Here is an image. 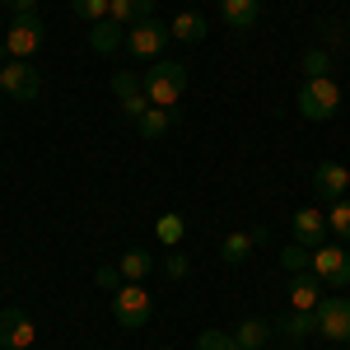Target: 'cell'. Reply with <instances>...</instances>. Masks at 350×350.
<instances>
[{
	"instance_id": "7",
	"label": "cell",
	"mask_w": 350,
	"mask_h": 350,
	"mask_svg": "<svg viewBox=\"0 0 350 350\" xmlns=\"http://www.w3.org/2000/svg\"><path fill=\"white\" fill-rule=\"evenodd\" d=\"M313 318H318V332H323L327 341H350V299L346 295L318 299Z\"/></svg>"
},
{
	"instance_id": "26",
	"label": "cell",
	"mask_w": 350,
	"mask_h": 350,
	"mask_svg": "<svg viewBox=\"0 0 350 350\" xmlns=\"http://www.w3.org/2000/svg\"><path fill=\"white\" fill-rule=\"evenodd\" d=\"M196 350H243L229 332H219V327H211V332H201L196 336Z\"/></svg>"
},
{
	"instance_id": "15",
	"label": "cell",
	"mask_w": 350,
	"mask_h": 350,
	"mask_svg": "<svg viewBox=\"0 0 350 350\" xmlns=\"http://www.w3.org/2000/svg\"><path fill=\"white\" fill-rule=\"evenodd\" d=\"M323 280L313 275V271H299L295 280H290V308H304V313H313L318 308V299H323V290H318Z\"/></svg>"
},
{
	"instance_id": "6",
	"label": "cell",
	"mask_w": 350,
	"mask_h": 350,
	"mask_svg": "<svg viewBox=\"0 0 350 350\" xmlns=\"http://www.w3.org/2000/svg\"><path fill=\"white\" fill-rule=\"evenodd\" d=\"M168 38H173V33H168L159 19H140V24L126 28V52H131L135 61H159Z\"/></svg>"
},
{
	"instance_id": "28",
	"label": "cell",
	"mask_w": 350,
	"mask_h": 350,
	"mask_svg": "<svg viewBox=\"0 0 350 350\" xmlns=\"http://www.w3.org/2000/svg\"><path fill=\"white\" fill-rule=\"evenodd\" d=\"M70 10L80 14L84 24H98V19H108V0H70Z\"/></svg>"
},
{
	"instance_id": "12",
	"label": "cell",
	"mask_w": 350,
	"mask_h": 350,
	"mask_svg": "<svg viewBox=\"0 0 350 350\" xmlns=\"http://www.w3.org/2000/svg\"><path fill=\"white\" fill-rule=\"evenodd\" d=\"M89 47H94L98 56H112L117 47H126V24H117V19L89 24Z\"/></svg>"
},
{
	"instance_id": "30",
	"label": "cell",
	"mask_w": 350,
	"mask_h": 350,
	"mask_svg": "<svg viewBox=\"0 0 350 350\" xmlns=\"http://www.w3.org/2000/svg\"><path fill=\"white\" fill-rule=\"evenodd\" d=\"M163 271H168V275H173V280H183V275H187V257H183V252H173V257H168V267H163Z\"/></svg>"
},
{
	"instance_id": "13",
	"label": "cell",
	"mask_w": 350,
	"mask_h": 350,
	"mask_svg": "<svg viewBox=\"0 0 350 350\" xmlns=\"http://www.w3.org/2000/svg\"><path fill=\"white\" fill-rule=\"evenodd\" d=\"M327 234H332V229H327V215H318V211H299L295 215V243H304V247L318 252Z\"/></svg>"
},
{
	"instance_id": "22",
	"label": "cell",
	"mask_w": 350,
	"mask_h": 350,
	"mask_svg": "<svg viewBox=\"0 0 350 350\" xmlns=\"http://www.w3.org/2000/svg\"><path fill=\"white\" fill-rule=\"evenodd\" d=\"M280 267L299 275V271H313V247H304V243H290L285 252H280Z\"/></svg>"
},
{
	"instance_id": "4",
	"label": "cell",
	"mask_w": 350,
	"mask_h": 350,
	"mask_svg": "<svg viewBox=\"0 0 350 350\" xmlns=\"http://www.w3.org/2000/svg\"><path fill=\"white\" fill-rule=\"evenodd\" d=\"M42 38H47V28L38 14H14L10 19V33H5V52L14 56V61H28V56L42 47Z\"/></svg>"
},
{
	"instance_id": "23",
	"label": "cell",
	"mask_w": 350,
	"mask_h": 350,
	"mask_svg": "<svg viewBox=\"0 0 350 350\" xmlns=\"http://www.w3.org/2000/svg\"><path fill=\"white\" fill-rule=\"evenodd\" d=\"M313 327H318V318H313V313H304V308H295L290 318H280V332H285L290 341H304Z\"/></svg>"
},
{
	"instance_id": "1",
	"label": "cell",
	"mask_w": 350,
	"mask_h": 350,
	"mask_svg": "<svg viewBox=\"0 0 350 350\" xmlns=\"http://www.w3.org/2000/svg\"><path fill=\"white\" fill-rule=\"evenodd\" d=\"M140 80H145V98H150L154 108H173V103L187 94V66H183V61H154Z\"/></svg>"
},
{
	"instance_id": "31",
	"label": "cell",
	"mask_w": 350,
	"mask_h": 350,
	"mask_svg": "<svg viewBox=\"0 0 350 350\" xmlns=\"http://www.w3.org/2000/svg\"><path fill=\"white\" fill-rule=\"evenodd\" d=\"M14 14H38V0H5Z\"/></svg>"
},
{
	"instance_id": "2",
	"label": "cell",
	"mask_w": 350,
	"mask_h": 350,
	"mask_svg": "<svg viewBox=\"0 0 350 350\" xmlns=\"http://www.w3.org/2000/svg\"><path fill=\"white\" fill-rule=\"evenodd\" d=\"M299 117H308V122H327V117H336V108H341V84L332 80V75H323V80H304V89H299Z\"/></svg>"
},
{
	"instance_id": "24",
	"label": "cell",
	"mask_w": 350,
	"mask_h": 350,
	"mask_svg": "<svg viewBox=\"0 0 350 350\" xmlns=\"http://www.w3.org/2000/svg\"><path fill=\"white\" fill-rule=\"evenodd\" d=\"M154 234H159V243H163V247H178V243L187 239V224H183V215H159Z\"/></svg>"
},
{
	"instance_id": "20",
	"label": "cell",
	"mask_w": 350,
	"mask_h": 350,
	"mask_svg": "<svg viewBox=\"0 0 350 350\" xmlns=\"http://www.w3.org/2000/svg\"><path fill=\"white\" fill-rule=\"evenodd\" d=\"M252 247H257L252 234H229V239L219 243V262H224V267H239V262H247Z\"/></svg>"
},
{
	"instance_id": "9",
	"label": "cell",
	"mask_w": 350,
	"mask_h": 350,
	"mask_svg": "<svg viewBox=\"0 0 350 350\" xmlns=\"http://www.w3.org/2000/svg\"><path fill=\"white\" fill-rule=\"evenodd\" d=\"M38 341V327L24 308H5L0 313V350H28Z\"/></svg>"
},
{
	"instance_id": "3",
	"label": "cell",
	"mask_w": 350,
	"mask_h": 350,
	"mask_svg": "<svg viewBox=\"0 0 350 350\" xmlns=\"http://www.w3.org/2000/svg\"><path fill=\"white\" fill-rule=\"evenodd\" d=\"M150 313H154L150 290H140L135 280H126L122 290H112V318L126 327V332H140V327L150 323Z\"/></svg>"
},
{
	"instance_id": "18",
	"label": "cell",
	"mask_w": 350,
	"mask_h": 350,
	"mask_svg": "<svg viewBox=\"0 0 350 350\" xmlns=\"http://www.w3.org/2000/svg\"><path fill=\"white\" fill-rule=\"evenodd\" d=\"M168 33H173L178 42H201V38H206V19H201L196 10H183V14L168 24Z\"/></svg>"
},
{
	"instance_id": "14",
	"label": "cell",
	"mask_w": 350,
	"mask_h": 350,
	"mask_svg": "<svg viewBox=\"0 0 350 350\" xmlns=\"http://www.w3.org/2000/svg\"><path fill=\"white\" fill-rule=\"evenodd\" d=\"M219 14H224V24L234 33H247L257 24V14H262V0H219Z\"/></svg>"
},
{
	"instance_id": "25",
	"label": "cell",
	"mask_w": 350,
	"mask_h": 350,
	"mask_svg": "<svg viewBox=\"0 0 350 350\" xmlns=\"http://www.w3.org/2000/svg\"><path fill=\"white\" fill-rule=\"evenodd\" d=\"M327 229L336 234L341 243H350V201L341 196V201H332V215H327Z\"/></svg>"
},
{
	"instance_id": "11",
	"label": "cell",
	"mask_w": 350,
	"mask_h": 350,
	"mask_svg": "<svg viewBox=\"0 0 350 350\" xmlns=\"http://www.w3.org/2000/svg\"><path fill=\"white\" fill-rule=\"evenodd\" d=\"M346 191H350V173L341 168V163L327 159V163L313 168V196H318V201H341Z\"/></svg>"
},
{
	"instance_id": "27",
	"label": "cell",
	"mask_w": 350,
	"mask_h": 350,
	"mask_svg": "<svg viewBox=\"0 0 350 350\" xmlns=\"http://www.w3.org/2000/svg\"><path fill=\"white\" fill-rule=\"evenodd\" d=\"M327 70H332V56L323 47H313V52H304V80H323Z\"/></svg>"
},
{
	"instance_id": "8",
	"label": "cell",
	"mask_w": 350,
	"mask_h": 350,
	"mask_svg": "<svg viewBox=\"0 0 350 350\" xmlns=\"http://www.w3.org/2000/svg\"><path fill=\"white\" fill-rule=\"evenodd\" d=\"M38 89H42V80H38V70L28 61H5L0 66V94H10L14 103H33Z\"/></svg>"
},
{
	"instance_id": "5",
	"label": "cell",
	"mask_w": 350,
	"mask_h": 350,
	"mask_svg": "<svg viewBox=\"0 0 350 350\" xmlns=\"http://www.w3.org/2000/svg\"><path fill=\"white\" fill-rule=\"evenodd\" d=\"M313 275L323 280L327 290H350V252L336 243H323L313 252Z\"/></svg>"
},
{
	"instance_id": "21",
	"label": "cell",
	"mask_w": 350,
	"mask_h": 350,
	"mask_svg": "<svg viewBox=\"0 0 350 350\" xmlns=\"http://www.w3.org/2000/svg\"><path fill=\"white\" fill-rule=\"evenodd\" d=\"M168 126H173V112H168V108H150L140 122H135V131L145 135V140H159Z\"/></svg>"
},
{
	"instance_id": "10",
	"label": "cell",
	"mask_w": 350,
	"mask_h": 350,
	"mask_svg": "<svg viewBox=\"0 0 350 350\" xmlns=\"http://www.w3.org/2000/svg\"><path fill=\"white\" fill-rule=\"evenodd\" d=\"M112 94H117L122 112H126V117H135V122H140V117L150 112V98H145V80H140V75H131V70H117V75H112Z\"/></svg>"
},
{
	"instance_id": "29",
	"label": "cell",
	"mask_w": 350,
	"mask_h": 350,
	"mask_svg": "<svg viewBox=\"0 0 350 350\" xmlns=\"http://www.w3.org/2000/svg\"><path fill=\"white\" fill-rule=\"evenodd\" d=\"M94 280H98L103 290H122V285H126V280H122V271H117V267H98V275H94Z\"/></svg>"
},
{
	"instance_id": "19",
	"label": "cell",
	"mask_w": 350,
	"mask_h": 350,
	"mask_svg": "<svg viewBox=\"0 0 350 350\" xmlns=\"http://www.w3.org/2000/svg\"><path fill=\"white\" fill-rule=\"evenodd\" d=\"M234 341H239L243 350H267V341H271V327L262 323V318H247V323L234 332Z\"/></svg>"
},
{
	"instance_id": "32",
	"label": "cell",
	"mask_w": 350,
	"mask_h": 350,
	"mask_svg": "<svg viewBox=\"0 0 350 350\" xmlns=\"http://www.w3.org/2000/svg\"><path fill=\"white\" fill-rule=\"evenodd\" d=\"M5 56H10V52H5V38H0V66H5Z\"/></svg>"
},
{
	"instance_id": "16",
	"label": "cell",
	"mask_w": 350,
	"mask_h": 350,
	"mask_svg": "<svg viewBox=\"0 0 350 350\" xmlns=\"http://www.w3.org/2000/svg\"><path fill=\"white\" fill-rule=\"evenodd\" d=\"M108 19L117 24H140V19H154V0H108Z\"/></svg>"
},
{
	"instance_id": "17",
	"label": "cell",
	"mask_w": 350,
	"mask_h": 350,
	"mask_svg": "<svg viewBox=\"0 0 350 350\" xmlns=\"http://www.w3.org/2000/svg\"><path fill=\"white\" fill-rule=\"evenodd\" d=\"M117 271H122V280H145L150 271H154V257L145 252V247H131V252H122V262H117Z\"/></svg>"
}]
</instances>
